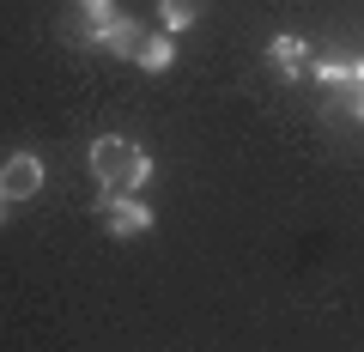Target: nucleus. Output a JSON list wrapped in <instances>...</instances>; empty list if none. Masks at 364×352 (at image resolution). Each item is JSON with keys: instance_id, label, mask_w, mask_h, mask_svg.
I'll return each instance as SVG.
<instances>
[{"instance_id": "1", "label": "nucleus", "mask_w": 364, "mask_h": 352, "mask_svg": "<svg viewBox=\"0 0 364 352\" xmlns=\"http://www.w3.org/2000/svg\"><path fill=\"white\" fill-rule=\"evenodd\" d=\"M91 176L104 183V195H134L152 183V152L122 134H104V140H91Z\"/></svg>"}, {"instance_id": "2", "label": "nucleus", "mask_w": 364, "mask_h": 352, "mask_svg": "<svg viewBox=\"0 0 364 352\" xmlns=\"http://www.w3.org/2000/svg\"><path fill=\"white\" fill-rule=\"evenodd\" d=\"M37 188H43V158L37 152H13L6 164H0V201H6V207L37 201Z\"/></svg>"}, {"instance_id": "3", "label": "nucleus", "mask_w": 364, "mask_h": 352, "mask_svg": "<svg viewBox=\"0 0 364 352\" xmlns=\"http://www.w3.org/2000/svg\"><path fill=\"white\" fill-rule=\"evenodd\" d=\"M97 219L109 225V237H146L152 231V213L134 195H97Z\"/></svg>"}, {"instance_id": "4", "label": "nucleus", "mask_w": 364, "mask_h": 352, "mask_svg": "<svg viewBox=\"0 0 364 352\" xmlns=\"http://www.w3.org/2000/svg\"><path fill=\"white\" fill-rule=\"evenodd\" d=\"M267 61H273L279 79H304V73H310V43H304L298 31H279V37L267 43Z\"/></svg>"}, {"instance_id": "5", "label": "nucleus", "mask_w": 364, "mask_h": 352, "mask_svg": "<svg viewBox=\"0 0 364 352\" xmlns=\"http://www.w3.org/2000/svg\"><path fill=\"white\" fill-rule=\"evenodd\" d=\"M85 43H97V49H109V55H122V61H134V55H140V43H146V31L134 25L128 13H116L104 31H91Z\"/></svg>"}, {"instance_id": "6", "label": "nucleus", "mask_w": 364, "mask_h": 352, "mask_svg": "<svg viewBox=\"0 0 364 352\" xmlns=\"http://www.w3.org/2000/svg\"><path fill=\"white\" fill-rule=\"evenodd\" d=\"M200 13H207V0H158V31L164 37H182Z\"/></svg>"}, {"instance_id": "7", "label": "nucleus", "mask_w": 364, "mask_h": 352, "mask_svg": "<svg viewBox=\"0 0 364 352\" xmlns=\"http://www.w3.org/2000/svg\"><path fill=\"white\" fill-rule=\"evenodd\" d=\"M134 61L146 67V73H164L170 61H176V37H164V31H146V43H140V55Z\"/></svg>"}, {"instance_id": "8", "label": "nucleus", "mask_w": 364, "mask_h": 352, "mask_svg": "<svg viewBox=\"0 0 364 352\" xmlns=\"http://www.w3.org/2000/svg\"><path fill=\"white\" fill-rule=\"evenodd\" d=\"M316 79H322L328 92H358V85H364V61H322Z\"/></svg>"}, {"instance_id": "9", "label": "nucleus", "mask_w": 364, "mask_h": 352, "mask_svg": "<svg viewBox=\"0 0 364 352\" xmlns=\"http://www.w3.org/2000/svg\"><path fill=\"white\" fill-rule=\"evenodd\" d=\"M79 6H85V25L91 31H104L109 18H116V0H79ZM91 31H85V37H91Z\"/></svg>"}, {"instance_id": "10", "label": "nucleus", "mask_w": 364, "mask_h": 352, "mask_svg": "<svg viewBox=\"0 0 364 352\" xmlns=\"http://www.w3.org/2000/svg\"><path fill=\"white\" fill-rule=\"evenodd\" d=\"M352 116L364 122V85H358V92H352Z\"/></svg>"}, {"instance_id": "11", "label": "nucleus", "mask_w": 364, "mask_h": 352, "mask_svg": "<svg viewBox=\"0 0 364 352\" xmlns=\"http://www.w3.org/2000/svg\"><path fill=\"white\" fill-rule=\"evenodd\" d=\"M0 219H6V201H0Z\"/></svg>"}]
</instances>
